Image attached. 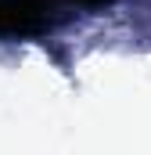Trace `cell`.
<instances>
[{"mask_svg":"<svg viewBox=\"0 0 151 155\" xmlns=\"http://www.w3.org/2000/svg\"><path fill=\"white\" fill-rule=\"evenodd\" d=\"M50 0H0V33H29L43 25Z\"/></svg>","mask_w":151,"mask_h":155,"instance_id":"1","label":"cell"},{"mask_svg":"<svg viewBox=\"0 0 151 155\" xmlns=\"http://www.w3.org/2000/svg\"><path fill=\"white\" fill-rule=\"evenodd\" d=\"M79 4H112V0H79Z\"/></svg>","mask_w":151,"mask_h":155,"instance_id":"2","label":"cell"}]
</instances>
